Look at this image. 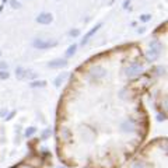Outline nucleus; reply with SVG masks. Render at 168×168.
<instances>
[{"mask_svg":"<svg viewBox=\"0 0 168 168\" xmlns=\"http://www.w3.org/2000/svg\"><path fill=\"white\" fill-rule=\"evenodd\" d=\"M161 51H162L161 42H160V41H157V39L151 41V42H150V49L147 51V53H146V58H147V60H149V62H154L155 59L160 58Z\"/></svg>","mask_w":168,"mask_h":168,"instance_id":"nucleus-1","label":"nucleus"},{"mask_svg":"<svg viewBox=\"0 0 168 168\" xmlns=\"http://www.w3.org/2000/svg\"><path fill=\"white\" fill-rule=\"evenodd\" d=\"M143 71V65L139 63V62H133L132 65H129L126 69H125V74L126 77H135V76H139Z\"/></svg>","mask_w":168,"mask_h":168,"instance_id":"nucleus-2","label":"nucleus"},{"mask_svg":"<svg viewBox=\"0 0 168 168\" xmlns=\"http://www.w3.org/2000/svg\"><path fill=\"white\" fill-rule=\"evenodd\" d=\"M32 45L34 48L44 51V49H48V48H52V46H56L58 42L56 41H45V39H35L32 42Z\"/></svg>","mask_w":168,"mask_h":168,"instance_id":"nucleus-3","label":"nucleus"},{"mask_svg":"<svg viewBox=\"0 0 168 168\" xmlns=\"http://www.w3.org/2000/svg\"><path fill=\"white\" fill-rule=\"evenodd\" d=\"M52 21H53V16L51 13H41L37 17V23L39 24H44V25H48V24H51Z\"/></svg>","mask_w":168,"mask_h":168,"instance_id":"nucleus-4","label":"nucleus"},{"mask_svg":"<svg viewBox=\"0 0 168 168\" xmlns=\"http://www.w3.org/2000/svg\"><path fill=\"white\" fill-rule=\"evenodd\" d=\"M48 66H49L51 69H62V67H66V66H67V62H66L65 59H55V60L49 62Z\"/></svg>","mask_w":168,"mask_h":168,"instance_id":"nucleus-5","label":"nucleus"},{"mask_svg":"<svg viewBox=\"0 0 168 168\" xmlns=\"http://www.w3.org/2000/svg\"><path fill=\"white\" fill-rule=\"evenodd\" d=\"M101 25H102V24H101V23H98L97 25L94 27V28H92V30H91V31H88V32L85 34V35H84V38L81 39V45H85V44H87V42H88V39L91 38V37H92V35H94V34L97 32L98 30H100V28H101Z\"/></svg>","mask_w":168,"mask_h":168,"instance_id":"nucleus-6","label":"nucleus"},{"mask_svg":"<svg viewBox=\"0 0 168 168\" xmlns=\"http://www.w3.org/2000/svg\"><path fill=\"white\" fill-rule=\"evenodd\" d=\"M91 77L95 78V80H98V78H101L105 76V70H104L101 66H95V67H92V70H91Z\"/></svg>","mask_w":168,"mask_h":168,"instance_id":"nucleus-7","label":"nucleus"},{"mask_svg":"<svg viewBox=\"0 0 168 168\" xmlns=\"http://www.w3.org/2000/svg\"><path fill=\"white\" fill-rule=\"evenodd\" d=\"M67 76H69V73H62V74H59L58 77H56V80H55V85L59 87V85H60V84H62L66 78H67Z\"/></svg>","mask_w":168,"mask_h":168,"instance_id":"nucleus-8","label":"nucleus"},{"mask_svg":"<svg viewBox=\"0 0 168 168\" xmlns=\"http://www.w3.org/2000/svg\"><path fill=\"white\" fill-rule=\"evenodd\" d=\"M76 49H77V45H74V44H73V45H70L69 48H67V52H66V56H67V58H70V56H73V55H74V52H76Z\"/></svg>","mask_w":168,"mask_h":168,"instance_id":"nucleus-9","label":"nucleus"},{"mask_svg":"<svg viewBox=\"0 0 168 168\" xmlns=\"http://www.w3.org/2000/svg\"><path fill=\"white\" fill-rule=\"evenodd\" d=\"M140 20H142L143 23H147V21L151 20V16L150 14H143V16H140Z\"/></svg>","mask_w":168,"mask_h":168,"instance_id":"nucleus-10","label":"nucleus"},{"mask_svg":"<svg viewBox=\"0 0 168 168\" xmlns=\"http://www.w3.org/2000/svg\"><path fill=\"white\" fill-rule=\"evenodd\" d=\"M14 168H34L32 165H30V164H27V162H21L18 165H16Z\"/></svg>","mask_w":168,"mask_h":168,"instance_id":"nucleus-11","label":"nucleus"},{"mask_svg":"<svg viewBox=\"0 0 168 168\" xmlns=\"http://www.w3.org/2000/svg\"><path fill=\"white\" fill-rule=\"evenodd\" d=\"M132 168H146V164L144 162H135L132 165Z\"/></svg>","mask_w":168,"mask_h":168,"instance_id":"nucleus-12","label":"nucleus"},{"mask_svg":"<svg viewBox=\"0 0 168 168\" xmlns=\"http://www.w3.org/2000/svg\"><path fill=\"white\" fill-rule=\"evenodd\" d=\"M35 133V128H28L25 130V136H32Z\"/></svg>","mask_w":168,"mask_h":168,"instance_id":"nucleus-13","label":"nucleus"},{"mask_svg":"<svg viewBox=\"0 0 168 168\" xmlns=\"http://www.w3.org/2000/svg\"><path fill=\"white\" fill-rule=\"evenodd\" d=\"M0 78H1V80L8 78V73H7V71H4V70H1V71H0Z\"/></svg>","mask_w":168,"mask_h":168,"instance_id":"nucleus-14","label":"nucleus"},{"mask_svg":"<svg viewBox=\"0 0 168 168\" xmlns=\"http://www.w3.org/2000/svg\"><path fill=\"white\" fill-rule=\"evenodd\" d=\"M10 4H11L13 8H18V7H20V3L17 1V0H11V1H10Z\"/></svg>","mask_w":168,"mask_h":168,"instance_id":"nucleus-15","label":"nucleus"},{"mask_svg":"<svg viewBox=\"0 0 168 168\" xmlns=\"http://www.w3.org/2000/svg\"><path fill=\"white\" fill-rule=\"evenodd\" d=\"M31 85H32V87H38V85H41V87H44V85H45V81H37V83H32L31 84Z\"/></svg>","mask_w":168,"mask_h":168,"instance_id":"nucleus-16","label":"nucleus"},{"mask_svg":"<svg viewBox=\"0 0 168 168\" xmlns=\"http://www.w3.org/2000/svg\"><path fill=\"white\" fill-rule=\"evenodd\" d=\"M78 34H80V31H78V30H74V31H70V35H71V37H77Z\"/></svg>","mask_w":168,"mask_h":168,"instance_id":"nucleus-17","label":"nucleus"},{"mask_svg":"<svg viewBox=\"0 0 168 168\" xmlns=\"http://www.w3.org/2000/svg\"><path fill=\"white\" fill-rule=\"evenodd\" d=\"M129 1H130V0H125V4H123V7H125V8H128V4H129Z\"/></svg>","mask_w":168,"mask_h":168,"instance_id":"nucleus-18","label":"nucleus"},{"mask_svg":"<svg viewBox=\"0 0 168 168\" xmlns=\"http://www.w3.org/2000/svg\"><path fill=\"white\" fill-rule=\"evenodd\" d=\"M0 67H1V69H4V67H6V69H7V65H6V63H0Z\"/></svg>","mask_w":168,"mask_h":168,"instance_id":"nucleus-19","label":"nucleus"},{"mask_svg":"<svg viewBox=\"0 0 168 168\" xmlns=\"http://www.w3.org/2000/svg\"><path fill=\"white\" fill-rule=\"evenodd\" d=\"M59 168H63V167H59Z\"/></svg>","mask_w":168,"mask_h":168,"instance_id":"nucleus-20","label":"nucleus"},{"mask_svg":"<svg viewBox=\"0 0 168 168\" xmlns=\"http://www.w3.org/2000/svg\"><path fill=\"white\" fill-rule=\"evenodd\" d=\"M0 55H1V53H0Z\"/></svg>","mask_w":168,"mask_h":168,"instance_id":"nucleus-21","label":"nucleus"}]
</instances>
